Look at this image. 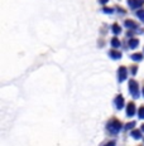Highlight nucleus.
Masks as SVG:
<instances>
[{
    "mask_svg": "<svg viewBox=\"0 0 144 146\" xmlns=\"http://www.w3.org/2000/svg\"><path fill=\"white\" fill-rule=\"evenodd\" d=\"M120 129H121V122L118 120H113L108 123V131L111 132L113 135H116V133L120 131Z\"/></svg>",
    "mask_w": 144,
    "mask_h": 146,
    "instance_id": "obj_1",
    "label": "nucleus"
},
{
    "mask_svg": "<svg viewBox=\"0 0 144 146\" xmlns=\"http://www.w3.org/2000/svg\"><path fill=\"white\" fill-rule=\"evenodd\" d=\"M129 91L134 97H138V92H139V87L135 81H130L129 82Z\"/></svg>",
    "mask_w": 144,
    "mask_h": 146,
    "instance_id": "obj_2",
    "label": "nucleus"
},
{
    "mask_svg": "<svg viewBox=\"0 0 144 146\" xmlns=\"http://www.w3.org/2000/svg\"><path fill=\"white\" fill-rule=\"evenodd\" d=\"M128 4L131 9H138L140 7H143L144 0H128Z\"/></svg>",
    "mask_w": 144,
    "mask_h": 146,
    "instance_id": "obj_3",
    "label": "nucleus"
},
{
    "mask_svg": "<svg viewBox=\"0 0 144 146\" xmlns=\"http://www.w3.org/2000/svg\"><path fill=\"white\" fill-rule=\"evenodd\" d=\"M118 72H119V76H118V80H119V82H123V81L127 80L128 72H127V68H125V67H120Z\"/></svg>",
    "mask_w": 144,
    "mask_h": 146,
    "instance_id": "obj_4",
    "label": "nucleus"
},
{
    "mask_svg": "<svg viewBox=\"0 0 144 146\" xmlns=\"http://www.w3.org/2000/svg\"><path fill=\"white\" fill-rule=\"evenodd\" d=\"M115 106H116V108L118 110H121L123 107H124V97H123L121 95H119V96H116V98H115Z\"/></svg>",
    "mask_w": 144,
    "mask_h": 146,
    "instance_id": "obj_5",
    "label": "nucleus"
},
{
    "mask_svg": "<svg viewBox=\"0 0 144 146\" xmlns=\"http://www.w3.org/2000/svg\"><path fill=\"white\" fill-rule=\"evenodd\" d=\"M134 113H135V105H134L133 102H130L127 107V115L130 117V116H133Z\"/></svg>",
    "mask_w": 144,
    "mask_h": 146,
    "instance_id": "obj_6",
    "label": "nucleus"
},
{
    "mask_svg": "<svg viewBox=\"0 0 144 146\" xmlns=\"http://www.w3.org/2000/svg\"><path fill=\"white\" fill-rule=\"evenodd\" d=\"M109 56L111 57L113 59H120L121 58V53L118 50H110L109 52Z\"/></svg>",
    "mask_w": 144,
    "mask_h": 146,
    "instance_id": "obj_7",
    "label": "nucleus"
},
{
    "mask_svg": "<svg viewBox=\"0 0 144 146\" xmlns=\"http://www.w3.org/2000/svg\"><path fill=\"white\" fill-rule=\"evenodd\" d=\"M138 44H139V40H138V39H130L129 40V47L131 49H135L138 47Z\"/></svg>",
    "mask_w": 144,
    "mask_h": 146,
    "instance_id": "obj_8",
    "label": "nucleus"
},
{
    "mask_svg": "<svg viewBox=\"0 0 144 146\" xmlns=\"http://www.w3.org/2000/svg\"><path fill=\"white\" fill-rule=\"evenodd\" d=\"M125 27L135 29L137 28V24H135V22H133V20H125Z\"/></svg>",
    "mask_w": 144,
    "mask_h": 146,
    "instance_id": "obj_9",
    "label": "nucleus"
},
{
    "mask_svg": "<svg viewBox=\"0 0 144 146\" xmlns=\"http://www.w3.org/2000/svg\"><path fill=\"white\" fill-rule=\"evenodd\" d=\"M131 59L135 60V62H139V60L143 59V54H142V53H135V54H133V56H131Z\"/></svg>",
    "mask_w": 144,
    "mask_h": 146,
    "instance_id": "obj_10",
    "label": "nucleus"
},
{
    "mask_svg": "<svg viewBox=\"0 0 144 146\" xmlns=\"http://www.w3.org/2000/svg\"><path fill=\"white\" fill-rule=\"evenodd\" d=\"M111 29H113V32H114V34H120L121 33V28L118 25V24H114V25L111 27Z\"/></svg>",
    "mask_w": 144,
    "mask_h": 146,
    "instance_id": "obj_11",
    "label": "nucleus"
},
{
    "mask_svg": "<svg viewBox=\"0 0 144 146\" xmlns=\"http://www.w3.org/2000/svg\"><path fill=\"white\" fill-rule=\"evenodd\" d=\"M111 45L113 47H115V48L120 47V42H119V39L118 38H113L111 39Z\"/></svg>",
    "mask_w": 144,
    "mask_h": 146,
    "instance_id": "obj_12",
    "label": "nucleus"
},
{
    "mask_svg": "<svg viewBox=\"0 0 144 146\" xmlns=\"http://www.w3.org/2000/svg\"><path fill=\"white\" fill-rule=\"evenodd\" d=\"M131 136H133L134 139H137V140L142 139V133H140V131H133L131 132Z\"/></svg>",
    "mask_w": 144,
    "mask_h": 146,
    "instance_id": "obj_13",
    "label": "nucleus"
},
{
    "mask_svg": "<svg viewBox=\"0 0 144 146\" xmlns=\"http://www.w3.org/2000/svg\"><path fill=\"white\" fill-rule=\"evenodd\" d=\"M137 17L139 18L142 22H144V10H138L137 11Z\"/></svg>",
    "mask_w": 144,
    "mask_h": 146,
    "instance_id": "obj_14",
    "label": "nucleus"
},
{
    "mask_svg": "<svg viewBox=\"0 0 144 146\" xmlns=\"http://www.w3.org/2000/svg\"><path fill=\"white\" fill-rule=\"evenodd\" d=\"M139 117L144 118V106H142V107L139 108Z\"/></svg>",
    "mask_w": 144,
    "mask_h": 146,
    "instance_id": "obj_15",
    "label": "nucleus"
},
{
    "mask_svg": "<svg viewBox=\"0 0 144 146\" xmlns=\"http://www.w3.org/2000/svg\"><path fill=\"white\" fill-rule=\"evenodd\" d=\"M104 11L108 14H111V13H114V9L113 8H104Z\"/></svg>",
    "mask_w": 144,
    "mask_h": 146,
    "instance_id": "obj_16",
    "label": "nucleus"
},
{
    "mask_svg": "<svg viewBox=\"0 0 144 146\" xmlns=\"http://www.w3.org/2000/svg\"><path fill=\"white\" fill-rule=\"evenodd\" d=\"M134 126H135V122H129V123L127 125V126H125V129H127V130H129V129H133Z\"/></svg>",
    "mask_w": 144,
    "mask_h": 146,
    "instance_id": "obj_17",
    "label": "nucleus"
},
{
    "mask_svg": "<svg viewBox=\"0 0 144 146\" xmlns=\"http://www.w3.org/2000/svg\"><path fill=\"white\" fill-rule=\"evenodd\" d=\"M105 146H115V142L114 141H111V142H108Z\"/></svg>",
    "mask_w": 144,
    "mask_h": 146,
    "instance_id": "obj_18",
    "label": "nucleus"
},
{
    "mask_svg": "<svg viewBox=\"0 0 144 146\" xmlns=\"http://www.w3.org/2000/svg\"><path fill=\"white\" fill-rule=\"evenodd\" d=\"M131 71H133V74H135V72H137V67H133V69H131Z\"/></svg>",
    "mask_w": 144,
    "mask_h": 146,
    "instance_id": "obj_19",
    "label": "nucleus"
},
{
    "mask_svg": "<svg viewBox=\"0 0 144 146\" xmlns=\"http://www.w3.org/2000/svg\"><path fill=\"white\" fill-rule=\"evenodd\" d=\"M101 4H105V3H108V0H100Z\"/></svg>",
    "mask_w": 144,
    "mask_h": 146,
    "instance_id": "obj_20",
    "label": "nucleus"
},
{
    "mask_svg": "<svg viewBox=\"0 0 144 146\" xmlns=\"http://www.w3.org/2000/svg\"><path fill=\"white\" fill-rule=\"evenodd\" d=\"M142 131L144 132V125H142Z\"/></svg>",
    "mask_w": 144,
    "mask_h": 146,
    "instance_id": "obj_21",
    "label": "nucleus"
},
{
    "mask_svg": "<svg viewBox=\"0 0 144 146\" xmlns=\"http://www.w3.org/2000/svg\"><path fill=\"white\" fill-rule=\"evenodd\" d=\"M143 95H144V87H143Z\"/></svg>",
    "mask_w": 144,
    "mask_h": 146,
    "instance_id": "obj_22",
    "label": "nucleus"
}]
</instances>
